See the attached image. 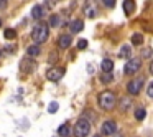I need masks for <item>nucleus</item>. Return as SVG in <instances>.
Returning <instances> with one entry per match:
<instances>
[{
	"mask_svg": "<svg viewBox=\"0 0 153 137\" xmlns=\"http://www.w3.org/2000/svg\"><path fill=\"white\" fill-rule=\"evenodd\" d=\"M0 27H2V20H0Z\"/></svg>",
	"mask_w": 153,
	"mask_h": 137,
	"instance_id": "nucleus-30",
	"label": "nucleus"
},
{
	"mask_svg": "<svg viewBox=\"0 0 153 137\" xmlns=\"http://www.w3.org/2000/svg\"><path fill=\"white\" fill-rule=\"evenodd\" d=\"M4 35H5L7 40H13V38H17V31H15L13 28H7V30L4 31Z\"/></svg>",
	"mask_w": 153,
	"mask_h": 137,
	"instance_id": "nucleus-17",
	"label": "nucleus"
},
{
	"mask_svg": "<svg viewBox=\"0 0 153 137\" xmlns=\"http://www.w3.org/2000/svg\"><path fill=\"white\" fill-rule=\"evenodd\" d=\"M117 104V97L114 93H110V91H104V93L99 94V106L102 107L104 111H110L114 109Z\"/></svg>",
	"mask_w": 153,
	"mask_h": 137,
	"instance_id": "nucleus-2",
	"label": "nucleus"
},
{
	"mask_svg": "<svg viewBox=\"0 0 153 137\" xmlns=\"http://www.w3.org/2000/svg\"><path fill=\"white\" fill-rule=\"evenodd\" d=\"M48 37H50V28H48V25H45V23L36 25V27L33 28V31H31V38H33V41L36 45L45 43V41L48 40Z\"/></svg>",
	"mask_w": 153,
	"mask_h": 137,
	"instance_id": "nucleus-1",
	"label": "nucleus"
},
{
	"mask_svg": "<svg viewBox=\"0 0 153 137\" xmlns=\"http://www.w3.org/2000/svg\"><path fill=\"white\" fill-rule=\"evenodd\" d=\"M143 88V78L142 76H138V78H135V79H132L128 84H127V89H128V93L130 94H138L140 93V89Z\"/></svg>",
	"mask_w": 153,
	"mask_h": 137,
	"instance_id": "nucleus-4",
	"label": "nucleus"
},
{
	"mask_svg": "<svg viewBox=\"0 0 153 137\" xmlns=\"http://www.w3.org/2000/svg\"><path fill=\"white\" fill-rule=\"evenodd\" d=\"M43 13H45V10H43V7H41V5H35L33 10H31V17L36 18V20H40V18L43 17Z\"/></svg>",
	"mask_w": 153,
	"mask_h": 137,
	"instance_id": "nucleus-12",
	"label": "nucleus"
},
{
	"mask_svg": "<svg viewBox=\"0 0 153 137\" xmlns=\"http://www.w3.org/2000/svg\"><path fill=\"white\" fill-rule=\"evenodd\" d=\"M86 46H87V41H86V40H79V43H77V48H79V50H84Z\"/></svg>",
	"mask_w": 153,
	"mask_h": 137,
	"instance_id": "nucleus-25",
	"label": "nucleus"
},
{
	"mask_svg": "<svg viewBox=\"0 0 153 137\" xmlns=\"http://www.w3.org/2000/svg\"><path fill=\"white\" fill-rule=\"evenodd\" d=\"M143 56L145 58H148V56H152V50H150V48H146L145 51H143Z\"/></svg>",
	"mask_w": 153,
	"mask_h": 137,
	"instance_id": "nucleus-27",
	"label": "nucleus"
},
{
	"mask_svg": "<svg viewBox=\"0 0 153 137\" xmlns=\"http://www.w3.org/2000/svg\"><path fill=\"white\" fill-rule=\"evenodd\" d=\"M69 132H71L69 124H61L59 129H58V134H59L61 137H68V136H69Z\"/></svg>",
	"mask_w": 153,
	"mask_h": 137,
	"instance_id": "nucleus-13",
	"label": "nucleus"
},
{
	"mask_svg": "<svg viewBox=\"0 0 153 137\" xmlns=\"http://www.w3.org/2000/svg\"><path fill=\"white\" fill-rule=\"evenodd\" d=\"M84 13H86L87 18H96V15H97L96 0H87L86 4H84Z\"/></svg>",
	"mask_w": 153,
	"mask_h": 137,
	"instance_id": "nucleus-5",
	"label": "nucleus"
},
{
	"mask_svg": "<svg viewBox=\"0 0 153 137\" xmlns=\"http://www.w3.org/2000/svg\"><path fill=\"white\" fill-rule=\"evenodd\" d=\"M82 28H84V23L81 20H74L73 23H71V31H73V33H79Z\"/></svg>",
	"mask_w": 153,
	"mask_h": 137,
	"instance_id": "nucleus-14",
	"label": "nucleus"
},
{
	"mask_svg": "<svg viewBox=\"0 0 153 137\" xmlns=\"http://www.w3.org/2000/svg\"><path fill=\"white\" fill-rule=\"evenodd\" d=\"M100 68H102V71L105 74H110V71L114 70V61L112 60H104L102 64H100Z\"/></svg>",
	"mask_w": 153,
	"mask_h": 137,
	"instance_id": "nucleus-11",
	"label": "nucleus"
},
{
	"mask_svg": "<svg viewBox=\"0 0 153 137\" xmlns=\"http://www.w3.org/2000/svg\"><path fill=\"white\" fill-rule=\"evenodd\" d=\"M96 137H99V136H96Z\"/></svg>",
	"mask_w": 153,
	"mask_h": 137,
	"instance_id": "nucleus-32",
	"label": "nucleus"
},
{
	"mask_svg": "<svg viewBox=\"0 0 153 137\" xmlns=\"http://www.w3.org/2000/svg\"><path fill=\"white\" fill-rule=\"evenodd\" d=\"M63 76H64V68H51V70H48V73H46V78L50 81H53V83L59 81Z\"/></svg>",
	"mask_w": 153,
	"mask_h": 137,
	"instance_id": "nucleus-7",
	"label": "nucleus"
},
{
	"mask_svg": "<svg viewBox=\"0 0 153 137\" xmlns=\"http://www.w3.org/2000/svg\"><path fill=\"white\" fill-rule=\"evenodd\" d=\"M123 10H125V15H132L133 10H135V2L133 0H125L123 2Z\"/></svg>",
	"mask_w": 153,
	"mask_h": 137,
	"instance_id": "nucleus-10",
	"label": "nucleus"
},
{
	"mask_svg": "<svg viewBox=\"0 0 153 137\" xmlns=\"http://www.w3.org/2000/svg\"><path fill=\"white\" fill-rule=\"evenodd\" d=\"M135 119L137 121H143V119H145V109H137L135 111Z\"/></svg>",
	"mask_w": 153,
	"mask_h": 137,
	"instance_id": "nucleus-21",
	"label": "nucleus"
},
{
	"mask_svg": "<svg viewBox=\"0 0 153 137\" xmlns=\"http://www.w3.org/2000/svg\"><path fill=\"white\" fill-rule=\"evenodd\" d=\"M4 7H5V0H0V10H2Z\"/></svg>",
	"mask_w": 153,
	"mask_h": 137,
	"instance_id": "nucleus-28",
	"label": "nucleus"
},
{
	"mask_svg": "<svg viewBox=\"0 0 153 137\" xmlns=\"http://www.w3.org/2000/svg\"><path fill=\"white\" fill-rule=\"evenodd\" d=\"M59 17L58 15H51L50 17V27H53V28H56V27H59Z\"/></svg>",
	"mask_w": 153,
	"mask_h": 137,
	"instance_id": "nucleus-19",
	"label": "nucleus"
},
{
	"mask_svg": "<svg viewBox=\"0 0 153 137\" xmlns=\"http://www.w3.org/2000/svg\"><path fill=\"white\" fill-rule=\"evenodd\" d=\"M146 94H148L150 97H153V81H152V83H148V89H146Z\"/></svg>",
	"mask_w": 153,
	"mask_h": 137,
	"instance_id": "nucleus-24",
	"label": "nucleus"
},
{
	"mask_svg": "<svg viewBox=\"0 0 153 137\" xmlns=\"http://www.w3.org/2000/svg\"><path fill=\"white\" fill-rule=\"evenodd\" d=\"M58 109H59V104L58 103H50V106H48V112L53 114V112H56Z\"/></svg>",
	"mask_w": 153,
	"mask_h": 137,
	"instance_id": "nucleus-22",
	"label": "nucleus"
},
{
	"mask_svg": "<svg viewBox=\"0 0 153 137\" xmlns=\"http://www.w3.org/2000/svg\"><path fill=\"white\" fill-rule=\"evenodd\" d=\"M0 56H2V50H0Z\"/></svg>",
	"mask_w": 153,
	"mask_h": 137,
	"instance_id": "nucleus-31",
	"label": "nucleus"
},
{
	"mask_svg": "<svg viewBox=\"0 0 153 137\" xmlns=\"http://www.w3.org/2000/svg\"><path fill=\"white\" fill-rule=\"evenodd\" d=\"M132 43H133V45H142V43H143V35L133 33V35H132Z\"/></svg>",
	"mask_w": 153,
	"mask_h": 137,
	"instance_id": "nucleus-18",
	"label": "nucleus"
},
{
	"mask_svg": "<svg viewBox=\"0 0 153 137\" xmlns=\"http://www.w3.org/2000/svg\"><path fill=\"white\" fill-rule=\"evenodd\" d=\"M130 104H132V101H130L128 97H122V99H120V107H122V111H127L130 107Z\"/></svg>",
	"mask_w": 153,
	"mask_h": 137,
	"instance_id": "nucleus-20",
	"label": "nucleus"
},
{
	"mask_svg": "<svg viewBox=\"0 0 153 137\" xmlns=\"http://www.w3.org/2000/svg\"><path fill=\"white\" fill-rule=\"evenodd\" d=\"M73 132H74V136H76V137H86L87 134L91 132V124H89V121L79 119V121L76 122V126H74Z\"/></svg>",
	"mask_w": 153,
	"mask_h": 137,
	"instance_id": "nucleus-3",
	"label": "nucleus"
},
{
	"mask_svg": "<svg viewBox=\"0 0 153 137\" xmlns=\"http://www.w3.org/2000/svg\"><path fill=\"white\" fill-rule=\"evenodd\" d=\"M150 73L153 74V61H152V63H150Z\"/></svg>",
	"mask_w": 153,
	"mask_h": 137,
	"instance_id": "nucleus-29",
	"label": "nucleus"
},
{
	"mask_svg": "<svg viewBox=\"0 0 153 137\" xmlns=\"http://www.w3.org/2000/svg\"><path fill=\"white\" fill-rule=\"evenodd\" d=\"M71 43H73V37H69V35H61L59 40H58V46L59 48H69Z\"/></svg>",
	"mask_w": 153,
	"mask_h": 137,
	"instance_id": "nucleus-9",
	"label": "nucleus"
},
{
	"mask_svg": "<svg viewBox=\"0 0 153 137\" xmlns=\"http://www.w3.org/2000/svg\"><path fill=\"white\" fill-rule=\"evenodd\" d=\"M100 79H102V83H107V81H112V76H110V74H105V76H102Z\"/></svg>",
	"mask_w": 153,
	"mask_h": 137,
	"instance_id": "nucleus-26",
	"label": "nucleus"
},
{
	"mask_svg": "<svg viewBox=\"0 0 153 137\" xmlns=\"http://www.w3.org/2000/svg\"><path fill=\"white\" fill-rule=\"evenodd\" d=\"M130 55H132L130 46H128V45H123L122 50H120V53H119V56H120V58H130Z\"/></svg>",
	"mask_w": 153,
	"mask_h": 137,
	"instance_id": "nucleus-16",
	"label": "nucleus"
},
{
	"mask_svg": "<svg viewBox=\"0 0 153 137\" xmlns=\"http://www.w3.org/2000/svg\"><path fill=\"white\" fill-rule=\"evenodd\" d=\"M115 130H117V124L114 121H105L102 124V134H105V136H112V134H115Z\"/></svg>",
	"mask_w": 153,
	"mask_h": 137,
	"instance_id": "nucleus-8",
	"label": "nucleus"
},
{
	"mask_svg": "<svg viewBox=\"0 0 153 137\" xmlns=\"http://www.w3.org/2000/svg\"><path fill=\"white\" fill-rule=\"evenodd\" d=\"M140 66H142L140 60H128L125 63V66H123V73L125 74H135L137 71L140 70Z\"/></svg>",
	"mask_w": 153,
	"mask_h": 137,
	"instance_id": "nucleus-6",
	"label": "nucleus"
},
{
	"mask_svg": "<svg viewBox=\"0 0 153 137\" xmlns=\"http://www.w3.org/2000/svg\"><path fill=\"white\" fill-rule=\"evenodd\" d=\"M27 53H28V56H38L41 53V48L38 45H31V46H28Z\"/></svg>",
	"mask_w": 153,
	"mask_h": 137,
	"instance_id": "nucleus-15",
	"label": "nucleus"
},
{
	"mask_svg": "<svg viewBox=\"0 0 153 137\" xmlns=\"http://www.w3.org/2000/svg\"><path fill=\"white\" fill-rule=\"evenodd\" d=\"M104 2V5H105V7H115V0H102Z\"/></svg>",
	"mask_w": 153,
	"mask_h": 137,
	"instance_id": "nucleus-23",
	"label": "nucleus"
}]
</instances>
